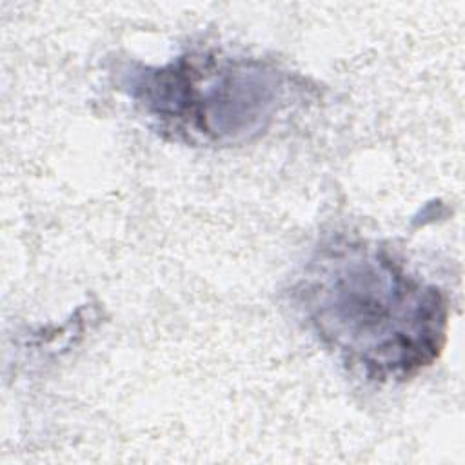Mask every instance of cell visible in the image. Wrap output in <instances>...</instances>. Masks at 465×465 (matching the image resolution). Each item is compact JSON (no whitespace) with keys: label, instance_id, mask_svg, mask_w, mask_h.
<instances>
[{"label":"cell","instance_id":"1","mask_svg":"<svg viewBox=\"0 0 465 465\" xmlns=\"http://www.w3.org/2000/svg\"><path fill=\"white\" fill-rule=\"evenodd\" d=\"M291 300L318 341L367 380H409L447 340V294L361 238L338 234L318 245Z\"/></svg>","mask_w":465,"mask_h":465},{"label":"cell","instance_id":"2","mask_svg":"<svg viewBox=\"0 0 465 465\" xmlns=\"http://www.w3.org/2000/svg\"><path fill=\"white\" fill-rule=\"evenodd\" d=\"M120 89L165 136L231 145L260 134L282 102L278 71L254 58L187 51L163 65L125 64Z\"/></svg>","mask_w":465,"mask_h":465}]
</instances>
